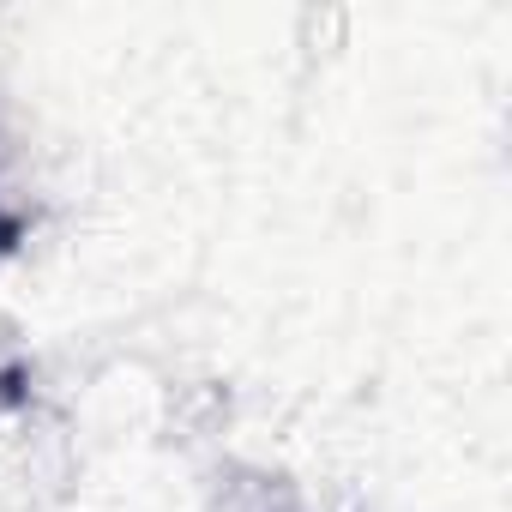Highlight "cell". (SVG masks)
Here are the masks:
<instances>
[{
  "label": "cell",
  "instance_id": "1",
  "mask_svg": "<svg viewBox=\"0 0 512 512\" xmlns=\"http://www.w3.org/2000/svg\"><path fill=\"white\" fill-rule=\"evenodd\" d=\"M7 241H19V223H13V217H0V247H7Z\"/></svg>",
  "mask_w": 512,
  "mask_h": 512
}]
</instances>
